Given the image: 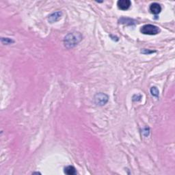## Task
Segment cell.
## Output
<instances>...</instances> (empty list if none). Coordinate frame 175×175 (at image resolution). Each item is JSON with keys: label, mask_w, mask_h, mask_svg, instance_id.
<instances>
[{"label": "cell", "mask_w": 175, "mask_h": 175, "mask_svg": "<svg viewBox=\"0 0 175 175\" xmlns=\"http://www.w3.org/2000/svg\"><path fill=\"white\" fill-rule=\"evenodd\" d=\"M62 15V12L60 11H57L56 12L52 13L51 15L49 16L48 21L50 23H54L58 21L59 19H60Z\"/></svg>", "instance_id": "5b68a950"}, {"label": "cell", "mask_w": 175, "mask_h": 175, "mask_svg": "<svg viewBox=\"0 0 175 175\" xmlns=\"http://www.w3.org/2000/svg\"><path fill=\"white\" fill-rule=\"evenodd\" d=\"M131 5V2L129 0H119L117 2V6L118 8L122 11H126L128 10Z\"/></svg>", "instance_id": "277c9868"}, {"label": "cell", "mask_w": 175, "mask_h": 175, "mask_svg": "<svg viewBox=\"0 0 175 175\" xmlns=\"http://www.w3.org/2000/svg\"><path fill=\"white\" fill-rule=\"evenodd\" d=\"M151 94L153 97H159V90L157 89V88L155 87V86L152 87L151 88Z\"/></svg>", "instance_id": "9c48e42d"}, {"label": "cell", "mask_w": 175, "mask_h": 175, "mask_svg": "<svg viewBox=\"0 0 175 175\" xmlns=\"http://www.w3.org/2000/svg\"><path fill=\"white\" fill-rule=\"evenodd\" d=\"M154 52H155V51H151V50L146 49H143L141 51V53L144 54H151L152 53H154Z\"/></svg>", "instance_id": "8fae6325"}, {"label": "cell", "mask_w": 175, "mask_h": 175, "mask_svg": "<svg viewBox=\"0 0 175 175\" xmlns=\"http://www.w3.org/2000/svg\"><path fill=\"white\" fill-rule=\"evenodd\" d=\"M141 33L146 35H156L160 32L159 27L152 24H147L142 26L140 29Z\"/></svg>", "instance_id": "7a4b0ae2"}, {"label": "cell", "mask_w": 175, "mask_h": 175, "mask_svg": "<svg viewBox=\"0 0 175 175\" xmlns=\"http://www.w3.org/2000/svg\"><path fill=\"white\" fill-rule=\"evenodd\" d=\"M82 40V35L79 32H73L66 35L64 38V45L67 49H71L77 45Z\"/></svg>", "instance_id": "6da1fadb"}, {"label": "cell", "mask_w": 175, "mask_h": 175, "mask_svg": "<svg viewBox=\"0 0 175 175\" xmlns=\"http://www.w3.org/2000/svg\"><path fill=\"white\" fill-rule=\"evenodd\" d=\"M119 23L124 25H127V26H134L136 23V21L134 19H131L130 18H126V17H122L121 19L119 20Z\"/></svg>", "instance_id": "52a82bcc"}, {"label": "cell", "mask_w": 175, "mask_h": 175, "mask_svg": "<svg viewBox=\"0 0 175 175\" xmlns=\"http://www.w3.org/2000/svg\"><path fill=\"white\" fill-rule=\"evenodd\" d=\"M150 11L153 14H158L161 11V7L159 4L152 3L150 5Z\"/></svg>", "instance_id": "8992f818"}, {"label": "cell", "mask_w": 175, "mask_h": 175, "mask_svg": "<svg viewBox=\"0 0 175 175\" xmlns=\"http://www.w3.org/2000/svg\"><path fill=\"white\" fill-rule=\"evenodd\" d=\"M2 42L5 45H10L12 43H14V41L12 39H11L9 38H2L1 39Z\"/></svg>", "instance_id": "30bf717a"}, {"label": "cell", "mask_w": 175, "mask_h": 175, "mask_svg": "<svg viewBox=\"0 0 175 175\" xmlns=\"http://www.w3.org/2000/svg\"><path fill=\"white\" fill-rule=\"evenodd\" d=\"M64 173L68 175H73L76 174L75 167L72 166H68L64 168Z\"/></svg>", "instance_id": "ba28073f"}, {"label": "cell", "mask_w": 175, "mask_h": 175, "mask_svg": "<svg viewBox=\"0 0 175 175\" xmlns=\"http://www.w3.org/2000/svg\"><path fill=\"white\" fill-rule=\"evenodd\" d=\"M109 100V97L106 94L103 92H99L96 94L94 97V101L97 106H103L106 105Z\"/></svg>", "instance_id": "3957f363"}]
</instances>
